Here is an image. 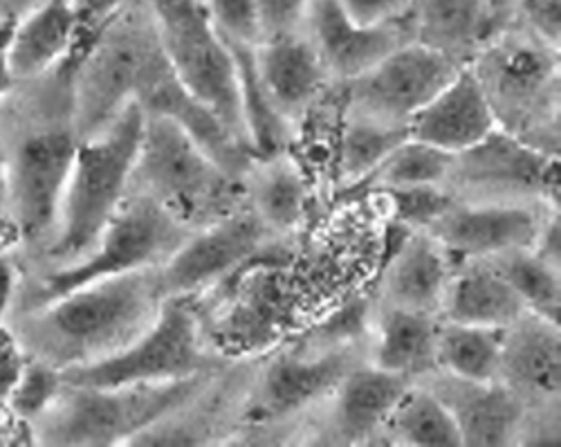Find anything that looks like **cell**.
Masks as SVG:
<instances>
[{
    "label": "cell",
    "mask_w": 561,
    "mask_h": 447,
    "mask_svg": "<svg viewBox=\"0 0 561 447\" xmlns=\"http://www.w3.org/2000/svg\"><path fill=\"white\" fill-rule=\"evenodd\" d=\"M164 295L158 267L70 290L36 306L21 329L27 355L68 371L100 363L158 318Z\"/></svg>",
    "instance_id": "cell-1"
},
{
    "label": "cell",
    "mask_w": 561,
    "mask_h": 447,
    "mask_svg": "<svg viewBox=\"0 0 561 447\" xmlns=\"http://www.w3.org/2000/svg\"><path fill=\"white\" fill-rule=\"evenodd\" d=\"M77 66L64 61L43 74L45 83L34 95V115L23 126L5 160V196L12 203L19 237L27 245L53 243L59 226L61 205L68 190L72 162L79 149V136L72 117Z\"/></svg>",
    "instance_id": "cell-2"
},
{
    "label": "cell",
    "mask_w": 561,
    "mask_h": 447,
    "mask_svg": "<svg viewBox=\"0 0 561 447\" xmlns=\"http://www.w3.org/2000/svg\"><path fill=\"white\" fill-rule=\"evenodd\" d=\"M147 113L137 102L98 136L79 142L48 256L59 265L90 252L124 205L142 147Z\"/></svg>",
    "instance_id": "cell-3"
},
{
    "label": "cell",
    "mask_w": 561,
    "mask_h": 447,
    "mask_svg": "<svg viewBox=\"0 0 561 447\" xmlns=\"http://www.w3.org/2000/svg\"><path fill=\"white\" fill-rule=\"evenodd\" d=\"M130 187L151 196L190 230L248 203L243 177L218 164L180 124L153 115H147Z\"/></svg>",
    "instance_id": "cell-4"
},
{
    "label": "cell",
    "mask_w": 561,
    "mask_h": 447,
    "mask_svg": "<svg viewBox=\"0 0 561 447\" xmlns=\"http://www.w3.org/2000/svg\"><path fill=\"white\" fill-rule=\"evenodd\" d=\"M207 380L209 376L130 387L66 385L55 408L41 419V432L50 445H130L192 405Z\"/></svg>",
    "instance_id": "cell-5"
},
{
    "label": "cell",
    "mask_w": 561,
    "mask_h": 447,
    "mask_svg": "<svg viewBox=\"0 0 561 447\" xmlns=\"http://www.w3.org/2000/svg\"><path fill=\"white\" fill-rule=\"evenodd\" d=\"M192 232L151 196L135 190L88 254L43 277L30 308L88 284L160 267Z\"/></svg>",
    "instance_id": "cell-6"
},
{
    "label": "cell",
    "mask_w": 561,
    "mask_h": 447,
    "mask_svg": "<svg viewBox=\"0 0 561 447\" xmlns=\"http://www.w3.org/2000/svg\"><path fill=\"white\" fill-rule=\"evenodd\" d=\"M149 8L164 57L180 83L250 149L241 115L237 61L211 23L205 0H149Z\"/></svg>",
    "instance_id": "cell-7"
},
{
    "label": "cell",
    "mask_w": 561,
    "mask_h": 447,
    "mask_svg": "<svg viewBox=\"0 0 561 447\" xmlns=\"http://www.w3.org/2000/svg\"><path fill=\"white\" fill-rule=\"evenodd\" d=\"M211 371L214 357L207 353L194 299L169 297L158 318L130 344L100 363L61 374L64 382L75 387H130L190 380Z\"/></svg>",
    "instance_id": "cell-8"
},
{
    "label": "cell",
    "mask_w": 561,
    "mask_h": 447,
    "mask_svg": "<svg viewBox=\"0 0 561 447\" xmlns=\"http://www.w3.org/2000/svg\"><path fill=\"white\" fill-rule=\"evenodd\" d=\"M158 50L153 23L126 21L124 14L98 38L75 74L72 117L79 140L98 136L135 102Z\"/></svg>",
    "instance_id": "cell-9"
},
{
    "label": "cell",
    "mask_w": 561,
    "mask_h": 447,
    "mask_svg": "<svg viewBox=\"0 0 561 447\" xmlns=\"http://www.w3.org/2000/svg\"><path fill=\"white\" fill-rule=\"evenodd\" d=\"M447 183L481 196L477 200L519 203L514 198L524 196L557 209L559 158L499 126L477 147L454 156Z\"/></svg>",
    "instance_id": "cell-10"
},
{
    "label": "cell",
    "mask_w": 561,
    "mask_h": 447,
    "mask_svg": "<svg viewBox=\"0 0 561 447\" xmlns=\"http://www.w3.org/2000/svg\"><path fill=\"white\" fill-rule=\"evenodd\" d=\"M460 68L462 64L451 57L417 41H407L376 66L346 81L351 115L409 126L413 115L423 111Z\"/></svg>",
    "instance_id": "cell-11"
},
{
    "label": "cell",
    "mask_w": 561,
    "mask_h": 447,
    "mask_svg": "<svg viewBox=\"0 0 561 447\" xmlns=\"http://www.w3.org/2000/svg\"><path fill=\"white\" fill-rule=\"evenodd\" d=\"M274 232L250 203L194 230L158 267L164 299L196 297L265 252Z\"/></svg>",
    "instance_id": "cell-12"
},
{
    "label": "cell",
    "mask_w": 561,
    "mask_h": 447,
    "mask_svg": "<svg viewBox=\"0 0 561 447\" xmlns=\"http://www.w3.org/2000/svg\"><path fill=\"white\" fill-rule=\"evenodd\" d=\"M550 46L541 41H501L472 68L483 85L501 128L522 138L533 119L543 117L559 81ZM554 50V48H550Z\"/></svg>",
    "instance_id": "cell-13"
},
{
    "label": "cell",
    "mask_w": 561,
    "mask_h": 447,
    "mask_svg": "<svg viewBox=\"0 0 561 447\" xmlns=\"http://www.w3.org/2000/svg\"><path fill=\"white\" fill-rule=\"evenodd\" d=\"M541 222L524 203L470 200L456 203L427 230L451 261H485L533 248Z\"/></svg>",
    "instance_id": "cell-14"
},
{
    "label": "cell",
    "mask_w": 561,
    "mask_h": 447,
    "mask_svg": "<svg viewBox=\"0 0 561 447\" xmlns=\"http://www.w3.org/2000/svg\"><path fill=\"white\" fill-rule=\"evenodd\" d=\"M306 25L325 70L344 81L359 77L402 43L413 41L409 14L385 25H362L340 8L337 0H312Z\"/></svg>",
    "instance_id": "cell-15"
},
{
    "label": "cell",
    "mask_w": 561,
    "mask_h": 447,
    "mask_svg": "<svg viewBox=\"0 0 561 447\" xmlns=\"http://www.w3.org/2000/svg\"><path fill=\"white\" fill-rule=\"evenodd\" d=\"M494 128L499 122L477 72L462 66L443 91L413 115L409 136L458 156L483 142Z\"/></svg>",
    "instance_id": "cell-16"
},
{
    "label": "cell",
    "mask_w": 561,
    "mask_h": 447,
    "mask_svg": "<svg viewBox=\"0 0 561 447\" xmlns=\"http://www.w3.org/2000/svg\"><path fill=\"white\" fill-rule=\"evenodd\" d=\"M351 367L355 365L346 351L317 357H280L261 376L245 416L254 423H272L293 416L321 396L333 393Z\"/></svg>",
    "instance_id": "cell-17"
},
{
    "label": "cell",
    "mask_w": 561,
    "mask_h": 447,
    "mask_svg": "<svg viewBox=\"0 0 561 447\" xmlns=\"http://www.w3.org/2000/svg\"><path fill=\"white\" fill-rule=\"evenodd\" d=\"M254 64L276 111L288 122L306 113L331 77L301 32L263 38L254 48Z\"/></svg>",
    "instance_id": "cell-18"
},
{
    "label": "cell",
    "mask_w": 561,
    "mask_h": 447,
    "mask_svg": "<svg viewBox=\"0 0 561 447\" xmlns=\"http://www.w3.org/2000/svg\"><path fill=\"white\" fill-rule=\"evenodd\" d=\"M445 400L462 438V447L507 445L524 432V402L501 380L472 382L445 376L434 387Z\"/></svg>",
    "instance_id": "cell-19"
},
{
    "label": "cell",
    "mask_w": 561,
    "mask_h": 447,
    "mask_svg": "<svg viewBox=\"0 0 561 447\" xmlns=\"http://www.w3.org/2000/svg\"><path fill=\"white\" fill-rule=\"evenodd\" d=\"M451 271V256L430 232L409 230L382 275L385 303L440 316Z\"/></svg>",
    "instance_id": "cell-20"
},
{
    "label": "cell",
    "mask_w": 561,
    "mask_h": 447,
    "mask_svg": "<svg viewBox=\"0 0 561 447\" xmlns=\"http://www.w3.org/2000/svg\"><path fill=\"white\" fill-rule=\"evenodd\" d=\"M77 36L72 0H41L30 14L16 21L10 38L5 57L16 83L41 79L70 59Z\"/></svg>",
    "instance_id": "cell-21"
},
{
    "label": "cell",
    "mask_w": 561,
    "mask_h": 447,
    "mask_svg": "<svg viewBox=\"0 0 561 447\" xmlns=\"http://www.w3.org/2000/svg\"><path fill=\"white\" fill-rule=\"evenodd\" d=\"M411 380L378 369L351 367L333 391V434L340 443H366L382 434Z\"/></svg>",
    "instance_id": "cell-22"
},
{
    "label": "cell",
    "mask_w": 561,
    "mask_h": 447,
    "mask_svg": "<svg viewBox=\"0 0 561 447\" xmlns=\"http://www.w3.org/2000/svg\"><path fill=\"white\" fill-rule=\"evenodd\" d=\"M559 326L526 316L507 326L499 380L517 396L554 400L559 396Z\"/></svg>",
    "instance_id": "cell-23"
},
{
    "label": "cell",
    "mask_w": 561,
    "mask_h": 447,
    "mask_svg": "<svg viewBox=\"0 0 561 447\" xmlns=\"http://www.w3.org/2000/svg\"><path fill=\"white\" fill-rule=\"evenodd\" d=\"M526 306L490 261H460L451 271L440 320L507 329L526 316Z\"/></svg>",
    "instance_id": "cell-24"
},
{
    "label": "cell",
    "mask_w": 561,
    "mask_h": 447,
    "mask_svg": "<svg viewBox=\"0 0 561 447\" xmlns=\"http://www.w3.org/2000/svg\"><path fill=\"white\" fill-rule=\"evenodd\" d=\"M411 38L454 61L465 64L494 30L490 0H413L409 10Z\"/></svg>",
    "instance_id": "cell-25"
},
{
    "label": "cell",
    "mask_w": 561,
    "mask_h": 447,
    "mask_svg": "<svg viewBox=\"0 0 561 447\" xmlns=\"http://www.w3.org/2000/svg\"><path fill=\"white\" fill-rule=\"evenodd\" d=\"M438 316L400 306L382 308L376 326L373 363L378 369L413 378L436 371V335Z\"/></svg>",
    "instance_id": "cell-26"
},
{
    "label": "cell",
    "mask_w": 561,
    "mask_h": 447,
    "mask_svg": "<svg viewBox=\"0 0 561 447\" xmlns=\"http://www.w3.org/2000/svg\"><path fill=\"white\" fill-rule=\"evenodd\" d=\"M505 331L507 329L440 320L436 335V369L458 380H499Z\"/></svg>",
    "instance_id": "cell-27"
},
{
    "label": "cell",
    "mask_w": 561,
    "mask_h": 447,
    "mask_svg": "<svg viewBox=\"0 0 561 447\" xmlns=\"http://www.w3.org/2000/svg\"><path fill=\"white\" fill-rule=\"evenodd\" d=\"M256 162V171L250 169L252 187L248 190V203L274 234L288 232L297 222H301L306 214L308 190L304 175L284 153H276Z\"/></svg>",
    "instance_id": "cell-28"
},
{
    "label": "cell",
    "mask_w": 561,
    "mask_h": 447,
    "mask_svg": "<svg viewBox=\"0 0 561 447\" xmlns=\"http://www.w3.org/2000/svg\"><path fill=\"white\" fill-rule=\"evenodd\" d=\"M233 61H237L239 74V95H241V115L245 126V138L254 160H263L276 153H284L288 138V119L280 115L265 91L254 64L256 46H241V43H229Z\"/></svg>",
    "instance_id": "cell-29"
},
{
    "label": "cell",
    "mask_w": 561,
    "mask_h": 447,
    "mask_svg": "<svg viewBox=\"0 0 561 447\" xmlns=\"http://www.w3.org/2000/svg\"><path fill=\"white\" fill-rule=\"evenodd\" d=\"M382 434L391 436V443L413 447H462L460 429L445 405V400L425 387L413 382L398 400Z\"/></svg>",
    "instance_id": "cell-30"
},
{
    "label": "cell",
    "mask_w": 561,
    "mask_h": 447,
    "mask_svg": "<svg viewBox=\"0 0 561 447\" xmlns=\"http://www.w3.org/2000/svg\"><path fill=\"white\" fill-rule=\"evenodd\" d=\"M451 162H454L451 153H445L436 147L409 138L400 147H396L355 187L380 194V192L407 190V187L445 185L451 171Z\"/></svg>",
    "instance_id": "cell-31"
},
{
    "label": "cell",
    "mask_w": 561,
    "mask_h": 447,
    "mask_svg": "<svg viewBox=\"0 0 561 447\" xmlns=\"http://www.w3.org/2000/svg\"><path fill=\"white\" fill-rule=\"evenodd\" d=\"M485 261H490L494 271L517 293L530 316L559 326L561 290L557 267L541 261L530 248L512 250Z\"/></svg>",
    "instance_id": "cell-32"
},
{
    "label": "cell",
    "mask_w": 561,
    "mask_h": 447,
    "mask_svg": "<svg viewBox=\"0 0 561 447\" xmlns=\"http://www.w3.org/2000/svg\"><path fill=\"white\" fill-rule=\"evenodd\" d=\"M409 126L382 124L351 115L342 133L340 169L348 183L357 185L376 169L396 147L409 140Z\"/></svg>",
    "instance_id": "cell-33"
},
{
    "label": "cell",
    "mask_w": 561,
    "mask_h": 447,
    "mask_svg": "<svg viewBox=\"0 0 561 447\" xmlns=\"http://www.w3.org/2000/svg\"><path fill=\"white\" fill-rule=\"evenodd\" d=\"M64 387V374L57 367L30 355L8 405L21 421H41L55 408Z\"/></svg>",
    "instance_id": "cell-34"
},
{
    "label": "cell",
    "mask_w": 561,
    "mask_h": 447,
    "mask_svg": "<svg viewBox=\"0 0 561 447\" xmlns=\"http://www.w3.org/2000/svg\"><path fill=\"white\" fill-rule=\"evenodd\" d=\"M391 200L396 226L407 230L427 232L434 222L454 205V196L443 190V185L407 187L380 192Z\"/></svg>",
    "instance_id": "cell-35"
},
{
    "label": "cell",
    "mask_w": 561,
    "mask_h": 447,
    "mask_svg": "<svg viewBox=\"0 0 561 447\" xmlns=\"http://www.w3.org/2000/svg\"><path fill=\"white\" fill-rule=\"evenodd\" d=\"M205 8L225 41L259 46L261 23L256 0H205Z\"/></svg>",
    "instance_id": "cell-36"
},
{
    "label": "cell",
    "mask_w": 561,
    "mask_h": 447,
    "mask_svg": "<svg viewBox=\"0 0 561 447\" xmlns=\"http://www.w3.org/2000/svg\"><path fill=\"white\" fill-rule=\"evenodd\" d=\"M126 0H72L79 36L75 55L85 57L98 38L124 14Z\"/></svg>",
    "instance_id": "cell-37"
},
{
    "label": "cell",
    "mask_w": 561,
    "mask_h": 447,
    "mask_svg": "<svg viewBox=\"0 0 561 447\" xmlns=\"http://www.w3.org/2000/svg\"><path fill=\"white\" fill-rule=\"evenodd\" d=\"M312 0H256L261 41L270 36L301 32Z\"/></svg>",
    "instance_id": "cell-38"
},
{
    "label": "cell",
    "mask_w": 561,
    "mask_h": 447,
    "mask_svg": "<svg viewBox=\"0 0 561 447\" xmlns=\"http://www.w3.org/2000/svg\"><path fill=\"white\" fill-rule=\"evenodd\" d=\"M30 355L21 342V337L0 324V405H8V400L23 376V369Z\"/></svg>",
    "instance_id": "cell-39"
},
{
    "label": "cell",
    "mask_w": 561,
    "mask_h": 447,
    "mask_svg": "<svg viewBox=\"0 0 561 447\" xmlns=\"http://www.w3.org/2000/svg\"><path fill=\"white\" fill-rule=\"evenodd\" d=\"M337 3L362 25H385L404 19L413 0H337Z\"/></svg>",
    "instance_id": "cell-40"
},
{
    "label": "cell",
    "mask_w": 561,
    "mask_h": 447,
    "mask_svg": "<svg viewBox=\"0 0 561 447\" xmlns=\"http://www.w3.org/2000/svg\"><path fill=\"white\" fill-rule=\"evenodd\" d=\"M559 0H522V12L535 36L550 48L559 46Z\"/></svg>",
    "instance_id": "cell-41"
},
{
    "label": "cell",
    "mask_w": 561,
    "mask_h": 447,
    "mask_svg": "<svg viewBox=\"0 0 561 447\" xmlns=\"http://www.w3.org/2000/svg\"><path fill=\"white\" fill-rule=\"evenodd\" d=\"M541 261L559 271V214L552 211L548 220L541 222L539 234L530 248Z\"/></svg>",
    "instance_id": "cell-42"
},
{
    "label": "cell",
    "mask_w": 561,
    "mask_h": 447,
    "mask_svg": "<svg viewBox=\"0 0 561 447\" xmlns=\"http://www.w3.org/2000/svg\"><path fill=\"white\" fill-rule=\"evenodd\" d=\"M19 286V271L8 254H0V324L5 322L8 312L14 303Z\"/></svg>",
    "instance_id": "cell-43"
},
{
    "label": "cell",
    "mask_w": 561,
    "mask_h": 447,
    "mask_svg": "<svg viewBox=\"0 0 561 447\" xmlns=\"http://www.w3.org/2000/svg\"><path fill=\"white\" fill-rule=\"evenodd\" d=\"M5 55L8 53H0V100H3L16 85V79L8 68ZM3 200H5V160H3V147H0V209H3Z\"/></svg>",
    "instance_id": "cell-44"
},
{
    "label": "cell",
    "mask_w": 561,
    "mask_h": 447,
    "mask_svg": "<svg viewBox=\"0 0 561 447\" xmlns=\"http://www.w3.org/2000/svg\"><path fill=\"white\" fill-rule=\"evenodd\" d=\"M3 19H5V16H3Z\"/></svg>",
    "instance_id": "cell-45"
}]
</instances>
